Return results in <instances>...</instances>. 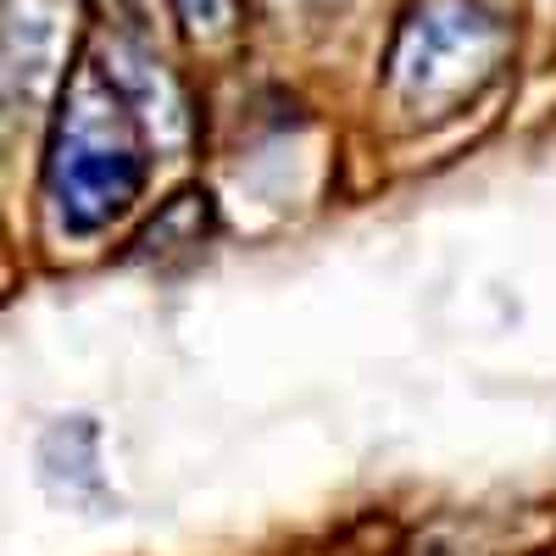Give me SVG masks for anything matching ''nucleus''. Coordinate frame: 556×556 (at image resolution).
Segmentation results:
<instances>
[{"label": "nucleus", "mask_w": 556, "mask_h": 556, "mask_svg": "<svg viewBox=\"0 0 556 556\" xmlns=\"http://www.w3.org/2000/svg\"><path fill=\"white\" fill-rule=\"evenodd\" d=\"M39 484L56 501L78 506V513H106V473H101V429L96 417H56L51 429L39 434Z\"/></svg>", "instance_id": "obj_5"}, {"label": "nucleus", "mask_w": 556, "mask_h": 556, "mask_svg": "<svg viewBox=\"0 0 556 556\" xmlns=\"http://www.w3.org/2000/svg\"><path fill=\"white\" fill-rule=\"evenodd\" d=\"M506 28L479 0H424L412 7L390 45V96L412 112H445L479 96L506 62Z\"/></svg>", "instance_id": "obj_2"}, {"label": "nucleus", "mask_w": 556, "mask_h": 556, "mask_svg": "<svg viewBox=\"0 0 556 556\" xmlns=\"http://www.w3.org/2000/svg\"><path fill=\"white\" fill-rule=\"evenodd\" d=\"M67 0H7V96L12 106H45L62 78Z\"/></svg>", "instance_id": "obj_4"}, {"label": "nucleus", "mask_w": 556, "mask_h": 556, "mask_svg": "<svg viewBox=\"0 0 556 556\" xmlns=\"http://www.w3.org/2000/svg\"><path fill=\"white\" fill-rule=\"evenodd\" d=\"M178 23L190 28L195 39H228L235 34V17H240V0H173Z\"/></svg>", "instance_id": "obj_6"}, {"label": "nucleus", "mask_w": 556, "mask_h": 556, "mask_svg": "<svg viewBox=\"0 0 556 556\" xmlns=\"http://www.w3.org/2000/svg\"><path fill=\"white\" fill-rule=\"evenodd\" d=\"M101 67H106V78L123 89V101L134 106L139 128H146V139H151L156 151H167V156H184V151H190V139H195L190 101H184L178 78L146 51V45L117 39Z\"/></svg>", "instance_id": "obj_3"}, {"label": "nucleus", "mask_w": 556, "mask_h": 556, "mask_svg": "<svg viewBox=\"0 0 556 556\" xmlns=\"http://www.w3.org/2000/svg\"><path fill=\"white\" fill-rule=\"evenodd\" d=\"M146 128L101 62H78L62 84V117L45 156V201L67 235L112 228L146 190Z\"/></svg>", "instance_id": "obj_1"}]
</instances>
